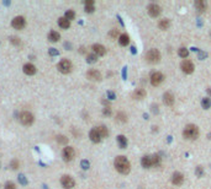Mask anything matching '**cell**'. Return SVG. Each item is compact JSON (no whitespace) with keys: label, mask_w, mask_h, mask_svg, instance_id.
Listing matches in <instances>:
<instances>
[{"label":"cell","mask_w":211,"mask_h":189,"mask_svg":"<svg viewBox=\"0 0 211 189\" xmlns=\"http://www.w3.org/2000/svg\"><path fill=\"white\" fill-rule=\"evenodd\" d=\"M5 189H16V187L13 182H6L5 183Z\"/></svg>","instance_id":"d590c367"},{"label":"cell","mask_w":211,"mask_h":189,"mask_svg":"<svg viewBox=\"0 0 211 189\" xmlns=\"http://www.w3.org/2000/svg\"><path fill=\"white\" fill-rule=\"evenodd\" d=\"M151 157H152V162H153V166H157V165H159V156H158V155H152Z\"/></svg>","instance_id":"d6a6232c"},{"label":"cell","mask_w":211,"mask_h":189,"mask_svg":"<svg viewBox=\"0 0 211 189\" xmlns=\"http://www.w3.org/2000/svg\"><path fill=\"white\" fill-rule=\"evenodd\" d=\"M89 138H90V140H92L93 143H100V140H101V136H100V134H99V132H98L96 128L90 130Z\"/></svg>","instance_id":"4fadbf2b"},{"label":"cell","mask_w":211,"mask_h":189,"mask_svg":"<svg viewBox=\"0 0 211 189\" xmlns=\"http://www.w3.org/2000/svg\"><path fill=\"white\" fill-rule=\"evenodd\" d=\"M183 135L185 139L188 140H195L198 136H199V129L196 125L194 124H189L184 128V132H183Z\"/></svg>","instance_id":"7a4b0ae2"},{"label":"cell","mask_w":211,"mask_h":189,"mask_svg":"<svg viewBox=\"0 0 211 189\" xmlns=\"http://www.w3.org/2000/svg\"><path fill=\"white\" fill-rule=\"evenodd\" d=\"M88 5H94V2H93V0H86V2H85V6H88Z\"/></svg>","instance_id":"ee69618b"},{"label":"cell","mask_w":211,"mask_h":189,"mask_svg":"<svg viewBox=\"0 0 211 189\" xmlns=\"http://www.w3.org/2000/svg\"><path fill=\"white\" fill-rule=\"evenodd\" d=\"M201 106H202L204 109H209V108L211 107V100H210L209 97L202 98V100H201Z\"/></svg>","instance_id":"484cf974"},{"label":"cell","mask_w":211,"mask_h":189,"mask_svg":"<svg viewBox=\"0 0 211 189\" xmlns=\"http://www.w3.org/2000/svg\"><path fill=\"white\" fill-rule=\"evenodd\" d=\"M61 183H62L63 188H66V189H72L74 187V184H75L74 179L71 176H63L61 178Z\"/></svg>","instance_id":"8992f818"},{"label":"cell","mask_w":211,"mask_h":189,"mask_svg":"<svg viewBox=\"0 0 211 189\" xmlns=\"http://www.w3.org/2000/svg\"><path fill=\"white\" fill-rule=\"evenodd\" d=\"M74 156H75V151H74L73 147H71V146L64 147V150H63V157H64L66 161H72L74 159Z\"/></svg>","instance_id":"52a82bcc"},{"label":"cell","mask_w":211,"mask_h":189,"mask_svg":"<svg viewBox=\"0 0 211 189\" xmlns=\"http://www.w3.org/2000/svg\"><path fill=\"white\" fill-rule=\"evenodd\" d=\"M19 180H20V183H21L22 185L27 184V179L25 178V176H24V174H20V176H19Z\"/></svg>","instance_id":"8d00e7d4"},{"label":"cell","mask_w":211,"mask_h":189,"mask_svg":"<svg viewBox=\"0 0 211 189\" xmlns=\"http://www.w3.org/2000/svg\"><path fill=\"white\" fill-rule=\"evenodd\" d=\"M24 73L26 75H35L36 74V67L34 64H25L24 65Z\"/></svg>","instance_id":"9a60e30c"},{"label":"cell","mask_w":211,"mask_h":189,"mask_svg":"<svg viewBox=\"0 0 211 189\" xmlns=\"http://www.w3.org/2000/svg\"><path fill=\"white\" fill-rule=\"evenodd\" d=\"M204 173V170H202V167L201 166H198L196 167V176H199V177H201V174Z\"/></svg>","instance_id":"f35d334b"},{"label":"cell","mask_w":211,"mask_h":189,"mask_svg":"<svg viewBox=\"0 0 211 189\" xmlns=\"http://www.w3.org/2000/svg\"><path fill=\"white\" fill-rule=\"evenodd\" d=\"M68 21H71V20H74V17H75V14H74V11L73 10H68L67 12H66V16H64Z\"/></svg>","instance_id":"f546056e"},{"label":"cell","mask_w":211,"mask_h":189,"mask_svg":"<svg viewBox=\"0 0 211 189\" xmlns=\"http://www.w3.org/2000/svg\"><path fill=\"white\" fill-rule=\"evenodd\" d=\"M85 11L86 12H93L94 11V5H88V6H85Z\"/></svg>","instance_id":"ab89813d"},{"label":"cell","mask_w":211,"mask_h":189,"mask_svg":"<svg viewBox=\"0 0 211 189\" xmlns=\"http://www.w3.org/2000/svg\"><path fill=\"white\" fill-rule=\"evenodd\" d=\"M183 180H184V177H183L182 173H179V172H175L173 174V177H172V182L175 185H180V184L183 183Z\"/></svg>","instance_id":"5bb4252c"},{"label":"cell","mask_w":211,"mask_h":189,"mask_svg":"<svg viewBox=\"0 0 211 189\" xmlns=\"http://www.w3.org/2000/svg\"><path fill=\"white\" fill-rule=\"evenodd\" d=\"M178 54H179V57H182V58H187L189 55V52H188L187 48H180L179 52H178Z\"/></svg>","instance_id":"83f0119b"},{"label":"cell","mask_w":211,"mask_h":189,"mask_svg":"<svg viewBox=\"0 0 211 189\" xmlns=\"http://www.w3.org/2000/svg\"><path fill=\"white\" fill-rule=\"evenodd\" d=\"M93 52H94V54H96V55H104V54L106 53V49H105V47L101 46V44H94V46H93Z\"/></svg>","instance_id":"ac0fdd59"},{"label":"cell","mask_w":211,"mask_h":189,"mask_svg":"<svg viewBox=\"0 0 211 189\" xmlns=\"http://www.w3.org/2000/svg\"><path fill=\"white\" fill-rule=\"evenodd\" d=\"M169 25H170V22H169L168 19H163V20H161L159 23H158V26H159L161 29H167V28L169 27Z\"/></svg>","instance_id":"d4e9b609"},{"label":"cell","mask_w":211,"mask_h":189,"mask_svg":"<svg viewBox=\"0 0 211 189\" xmlns=\"http://www.w3.org/2000/svg\"><path fill=\"white\" fill-rule=\"evenodd\" d=\"M96 60H98L96 54H88V55H86V61H88V63H95Z\"/></svg>","instance_id":"f1b7e54d"},{"label":"cell","mask_w":211,"mask_h":189,"mask_svg":"<svg viewBox=\"0 0 211 189\" xmlns=\"http://www.w3.org/2000/svg\"><path fill=\"white\" fill-rule=\"evenodd\" d=\"M164 76L161 74V73H153L152 75H151V84H152L153 86H158L159 84H162Z\"/></svg>","instance_id":"30bf717a"},{"label":"cell","mask_w":211,"mask_h":189,"mask_svg":"<svg viewBox=\"0 0 211 189\" xmlns=\"http://www.w3.org/2000/svg\"><path fill=\"white\" fill-rule=\"evenodd\" d=\"M115 168L122 174H127L130 173V170H131V166H130V162L129 160L126 159L125 156H117L115 159Z\"/></svg>","instance_id":"6da1fadb"},{"label":"cell","mask_w":211,"mask_h":189,"mask_svg":"<svg viewBox=\"0 0 211 189\" xmlns=\"http://www.w3.org/2000/svg\"><path fill=\"white\" fill-rule=\"evenodd\" d=\"M57 68H58V70L61 71L62 74H69L72 71L73 65H72V63L68 59H63V60L59 61V64H58Z\"/></svg>","instance_id":"277c9868"},{"label":"cell","mask_w":211,"mask_h":189,"mask_svg":"<svg viewBox=\"0 0 211 189\" xmlns=\"http://www.w3.org/2000/svg\"><path fill=\"white\" fill-rule=\"evenodd\" d=\"M19 166H20V162H19L17 160H13V161H11V168H13V170H17Z\"/></svg>","instance_id":"e575fe53"},{"label":"cell","mask_w":211,"mask_h":189,"mask_svg":"<svg viewBox=\"0 0 211 189\" xmlns=\"http://www.w3.org/2000/svg\"><path fill=\"white\" fill-rule=\"evenodd\" d=\"M163 101H164V103L167 106H173V103H174V96H173L172 93L167 92V93H164V96H163Z\"/></svg>","instance_id":"d6986e66"},{"label":"cell","mask_w":211,"mask_h":189,"mask_svg":"<svg viewBox=\"0 0 211 189\" xmlns=\"http://www.w3.org/2000/svg\"><path fill=\"white\" fill-rule=\"evenodd\" d=\"M182 70L185 73V74H191L194 71V64L190 61V60H184L182 63V65H180Z\"/></svg>","instance_id":"ba28073f"},{"label":"cell","mask_w":211,"mask_h":189,"mask_svg":"<svg viewBox=\"0 0 211 189\" xmlns=\"http://www.w3.org/2000/svg\"><path fill=\"white\" fill-rule=\"evenodd\" d=\"M11 25H13L14 28H16V29H21V28L25 27V19H24L22 16H16V17H14Z\"/></svg>","instance_id":"9c48e42d"},{"label":"cell","mask_w":211,"mask_h":189,"mask_svg":"<svg viewBox=\"0 0 211 189\" xmlns=\"http://www.w3.org/2000/svg\"><path fill=\"white\" fill-rule=\"evenodd\" d=\"M103 114H104V115H111V111H110V108H109V107L104 108V111H103Z\"/></svg>","instance_id":"60d3db41"},{"label":"cell","mask_w":211,"mask_h":189,"mask_svg":"<svg viewBox=\"0 0 211 189\" xmlns=\"http://www.w3.org/2000/svg\"><path fill=\"white\" fill-rule=\"evenodd\" d=\"M110 36H111L112 38H115V37H117V31H116V29H114V31H111V32H110Z\"/></svg>","instance_id":"7bdbcfd3"},{"label":"cell","mask_w":211,"mask_h":189,"mask_svg":"<svg viewBox=\"0 0 211 189\" xmlns=\"http://www.w3.org/2000/svg\"><path fill=\"white\" fill-rule=\"evenodd\" d=\"M57 141L59 144H67L68 143V138H66L64 135H58L57 136Z\"/></svg>","instance_id":"4dcf8cb0"},{"label":"cell","mask_w":211,"mask_h":189,"mask_svg":"<svg viewBox=\"0 0 211 189\" xmlns=\"http://www.w3.org/2000/svg\"><path fill=\"white\" fill-rule=\"evenodd\" d=\"M207 92H209V93L211 94V90H210V88H207Z\"/></svg>","instance_id":"bcb514c9"},{"label":"cell","mask_w":211,"mask_h":189,"mask_svg":"<svg viewBox=\"0 0 211 189\" xmlns=\"http://www.w3.org/2000/svg\"><path fill=\"white\" fill-rule=\"evenodd\" d=\"M129 42H130V38H129L127 35L124 33V35L120 36V38H118V43H120V46H127Z\"/></svg>","instance_id":"603a6c76"},{"label":"cell","mask_w":211,"mask_h":189,"mask_svg":"<svg viewBox=\"0 0 211 189\" xmlns=\"http://www.w3.org/2000/svg\"><path fill=\"white\" fill-rule=\"evenodd\" d=\"M141 165H142V167H144V168H149V167H152V166H153L152 157H151V156H144V157H142V160H141Z\"/></svg>","instance_id":"2e32d148"},{"label":"cell","mask_w":211,"mask_h":189,"mask_svg":"<svg viewBox=\"0 0 211 189\" xmlns=\"http://www.w3.org/2000/svg\"><path fill=\"white\" fill-rule=\"evenodd\" d=\"M107 94H109V97H110V98H111V100H114V98H115V94H114V93H112V92H109V93H107Z\"/></svg>","instance_id":"f6af8a7d"},{"label":"cell","mask_w":211,"mask_h":189,"mask_svg":"<svg viewBox=\"0 0 211 189\" xmlns=\"http://www.w3.org/2000/svg\"><path fill=\"white\" fill-rule=\"evenodd\" d=\"M96 129H98V132H99V134H100V136H101V138H106V136L109 135L107 128L105 127V125H100V127H98Z\"/></svg>","instance_id":"cb8c5ba5"},{"label":"cell","mask_w":211,"mask_h":189,"mask_svg":"<svg viewBox=\"0 0 211 189\" xmlns=\"http://www.w3.org/2000/svg\"><path fill=\"white\" fill-rule=\"evenodd\" d=\"M195 6H196V9L199 11H204L205 10V3L201 2V0H196V2H195Z\"/></svg>","instance_id":"4316f807"},{"label":"cell","mask_w":211,"mask_h":189,"mask_svg":"<svg viewBox=\"0 0 211 189\" xmlns=\"http://www.w3.org/2000/svg\"><path fill=\"white\" fill-rule=\"evenodd\" d=\"M59 38H61V35H59L58 32H56V31H51L49 35H48V40L51 42H58Z\"/></svg>","instance_id":"ffe728a7"},{"label":"cell","mask_w":211,"mask_h":189,"mask_svg":"<svg viewBox=\"0 0 211 189\" xmlns=\"http://www.w3.org/2000/svg\"><path fill=\"white\" fill-rule=\"evenodd\" d=\"M86 77H88L89 80H93V81H99V80H101V74H100L98 70L92 69V70H89V71L86 73Z\"/></svg>","instance_id":"7c38bea8"},{"label":"cell","mask_w":211,"mask_h":189,"mask_svg":"<svg viewBox=\"0 0 211 189\" xmlns=\"http://www.w3.org/2000/svg\"><path fill=\"white\" fill-rule=\"evenodd\" d=\"M146 59H147L148 63L156 64V63H158L159 59H161V53H159V50H158V49H151V50H148L147 54H146Z\"/></svg>","instance_id":"3957f363"},{"label":"cell","mask_w":211,"mask_h":189,"mask_svg":"<svg viewBox=\"0 0 211 189\" xmlns=\"http://www.w3.org/2000/svg\"><path fill=\"white\" fill-rule=\"evenodd\" d=\"M48 53H49V55H52V57H54V55H58L59 53H58V50L56 49V48H51V49H48Z\"/></svg>","instance_id":"74e56055"},{"label":"cell","mask_w":211,"mask_h":189,"mask_svg":"<svg viewBox=\"0 0 211 189\" xmlns=\"http://www.w3.org/2000/svg\"><path fill=\"white\" fill-rule=\"evenodd\" d=\"M20 122L24 125H31L34 123V115L30 112H22L20 114Z\"/></svg>","instance_id":"5b68a950"},{"label":"cell","mask_w":211,"mask_h":189,"mask_svg":"<svg viewBox=\"0 0 211 189\" xmlns=\"http://www.w3.org/2000/svg\"><path fill=\"white\" fill-rule=\"evenodd\" d=\"M58 25L61 26L62 28H68L71 26V21H68L66 17H61L58 20Z\"/></svg>","instance_id":"7402d4cb"},{"label":"cell","mask_w":211,"mask_h":189,"mask_svg":"<svg viewBox=\"0 0 211 189\" xmlns=\"http://www.w3.org/2000/svg\"><path fill=\"white\" fill-rule=\"evenodd\" d=\"M82 167H83L84 170H88V168H89V162H88L86 160L82 161Z\"/></svg>","instance_id":"b9f144b4"},{"label":"cell","mask_w":211,"mask_h":189,"mask_svg":"<svg viewBox=\"0 0 211 189\" xmlns=\"http://www.w3.org/2000/svg\"><path fill=\"white\" fill-rule=\"evenodd\" d=\"M132 97L135 100H143L146 97V91L143 88H137L133 93H132Z\"/></svg>","instance_id":"e0dca14e"},{"label":"cell","mask_w":211,"mask_h":189,"mask_svg":"<svg viewBox=\"0 0 211 189\" xmlns=\"http://www.w3.org/2000/svg\"><path fill=\"white\" fill-rule=\"evenodd\" d=\"M10 42H11L14 46H20V44H21V41H20V38H17V37H11V38H10Z\"/></svg>","instance_id":"836d02e7"},{"label":"cell","mask_w":211,"mask_h":189,"mask_svg":"<svg viewBox=\"0 0 211 189\" xmlns=\"http://www.w3.org/2000/svg\"><path fill=\"white\" fill-rule=\"evenodd\" d=\"M148 14H149V16H152V17H157L161 14V8L157 4H151L148 6Z\"/></svg>","instance_id":"8fae6325"},{"label":"cell","mask_w":211,"mask_h":189,"mask_svg":"<svg viewBox=\"0 0 211 189\" xmlns=\"http://www.w3.org/2000/svg\"><path fill=\"white\" fill-rule=\"evenodd\" d=\"M117 143H118V146L121 147V149H126L127 146V140L124 135H118L117 136Z\"/></svg>","instance_id":"44dd1931"},{"label":"cell","mask_w":211,"mask_h":189,"mask_svg":"<svg viewBox=\"0 0 211 189\" xmlns=\"http://www.w3.org/2000/svg\"><path fill=\"white\" fill-rule=\"evenodd\" d=\"M117 119L120 120V122H126L127 120V117H126V114L125 113H117Z\"/></svg>","instance_id":"1f68e13d"}]
</instances>
